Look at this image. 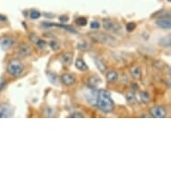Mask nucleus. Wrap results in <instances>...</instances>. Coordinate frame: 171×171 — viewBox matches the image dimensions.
Returning a JSON list of instances; mask_svg holds the SVG:
<instances>
[{
	"mask_svg": "<svg viewBox=\"0 0 171 171\" xmlns=\"http://www.w3.org/2000/svg\"><path fill=\"white\" fill-rule=\"evenodd\" d=\"M97 107L104 113H110L114 109L115 103L110 96V93L107 90H99Z\"/></svg>",
	"mask_w": 171,
	"mask_h": 171,
	"instance_id": "nucleus-1",
	"label": "nucleus"
},
{
	"mask_svg": "<svg viewBox=\"0 0 171 171\" xmlns=\"http://www.w3.org/2000/svg\"><path fill=\"white\" fill-rule=\"evenodd\" d=\"M90 39H93L94 41L98 42V43H101V44H106L109 45L110 47H116L117 44V41L113 38L112 36L109 35L108 33L105 32H93L89 34Z\"/></svg>",
	"mask_w": 171,
	"mask_h": 171,
	"instance_id": "nucleus-2",
	"label": "nucleus"
},
{
	"mask_svg": "<svg viewBox=\"0 0 171 171\" xmlns=\"http://www.w3.org/2000/svg\"><path fill=\"white\" fill-rule=\"evenodd\" d=\"M23 64L18 59H13L7 64V72L10 75L17 77L21 75L23 72Z\"/></svg>",
	"mask_w": 171,
	"mask_h": 171,
	"instance_id": "nucleus-3",
	"label": "nucleus"
},
{
	"mask_svg": "<svg viewBox=\"0 0 171 171\" xmlns=\"http://www.w3.org/2000/svg\"><path fill=\"white\" fill-rule=\"evenodd\" d=\"M103 27L109 32L114 33L116 35L122 34V27L116 21L112 19H104L103 20Z\"/></svg>",
	"mask_w": 171,
	"mask_h": 171,
	"instance_id": "nucleus-4",
	"label": "nucleus"
},
{
	"mask_svg": "<svg viewBox=\"0 0 171 171\" xmlns=\"http://www.w3.org/2000/svg\"><path fill=\"white\" fill-rule=\"evenodd\" d=\"M98 94H99V90H97L95 88H90L87 86V90L84 93V97L87 102L90 104L91 106H97Z\"/></svg>",
	"mask_w": 171,
	"mask_h": 171,
	"instance_id": "nucleus-5",
	"label": "nucleus"
},
{
	"mask_svg": "<svg viewBox=\"0 0 171 171\" xmlns=\"http://www.w3.org/2000/svg\"><path fill=\"white\" fill-rule=\"evenodd\" d=\"M41 26L44 28H50V27H59V28H62L65 31H67L71 33H78V32L70 25H65L64 23H61V24H58V23H53V22H42L41 23Z\"/></svg>",
	"mask_w": 171,
	"mask_h": 171,
	"instance_id": "nucleus-6",
	"label": "nucleus"
},
{
	"mask_svg": "<svg viewBox=\"0 0 171 171\" xmlns=\"http://www.w3.org/2000/svg\"><path fill=\"white\" fill-rule=\"evenodd\" d=\"M14 113V109L10 104L2 103L0 104V118L10 117Z\"/></svg>",
	"mask_w": 171,
	"mask_h": 171,
	"instance_id": "nucleus-7",
	"label": "nucleus"
},
{
	"mask_svg": "<svg viewBox=\"0 0 171 171\" xmlns=\"http://www.w3.org/2000/svg\"><path fill=\"white\" fill-rule=\"evenodd\" d=\"M151 115L155 118H163L167 116V109L161 106H156L151 109Z\"/></svg>",
	"mask_w": 171,
	"mask_h": 171,
	"instance_id": "nucleus-8",
	"label": "nucleus"
},
{
	"mask_svg": "<svg viewBox=\"0 0 171 171\" xmlns=\"http://www.w3.org/2000/svg\"><path fill=\"white\" fill-rule=\"evenodd\" d=\"M156 25L163 30H169L171 28L170 17H160L156 21Z\"/></svg>",
	"mask_w": 171,
	"mask_h": 171,
	"instance_id": "nucleus-9",
	"label": "nucleus"
},
{
	"mask_svg": "<svg viewBox=\"0 0 171 171\" xmlns=\"http://www.w3.org/2000/svg\"><path fill=\"white\" fill-rule=\"evenodd\" d=\"M14 44H15L14 39H12L10 37H5L1 39V41H0V47H1V48L5 51L10 49L14 46Z\"/></svg>",
	"mask_w": 171,
	"mask_h": 171,
	"instance_id": "nucleus-10",
	"label": "nucleus"
},
{
	"mask_svg": "<svg viewBox=\"0 0 171 171\" xmlns=\"http://www.w3.org/2000/svg\"><path fill=\"white\" fill-rule=\"evenodd\" d=\"M60 80L63 83V84H64L65 86H72L75 83V78L69 74H62Z\"/></svg>",
	"mask_w": 171,
	"mask_h": 171,
	"instance_id": "nucleus-11",
	"label": "nucleus"
},
{
	"mask_svg": "<svg viewBox=\"0 0 171 171\" xmlns=\"http://www.w3.org/2000/svg\"><path fill=\"white\" fill-rule=\"evenodd\" d=\"M100 83H101V80L98 75H90L88 78L87 86L90 88H96Z\"/></svg>",
	"mask_w": 171,
	"mask_h": 171,
	"instance_id": "nucleus-12",
	"label": "nucleus"
},
{
	"mask_svg": "<svg viewBox=\"0 0 171 171\" xmlns=\"http://www.w3.org/2000/svg\"><path fill=\"white\" fill-rule=\"evenodd\" d=\"M74 57V53L72 52H67V53H64L61 57V62L64 65H70L72 64Z\"/></svg>",
	"mask_w": 171,
	"mask_h": 171,
	"instance_id": "nucleus-13",
	"label": "nucleus"
},
{
	"mask_svg": "<svg viewBox=\"0 0 171 171\" xmlns=\"http://www.w3.org/2000/svg\"><path fill=\"white\" fill-rule=\"evenodd\" d=\"M94 63L96 64L97 68L101 72V73H105L107 69V65L105 64V62L103 61V59H101L99 57H94Z\"/></svg>",
	"mask_w": 171,
	"mask_h": 171,
	"instance_id": "nucleus-14",
	"label": "nucleus"
},
{
	"mask_svg": "<svg viewBox=\"0 0 171 171\" xmlns=\"http://www.w3.org/2000/svg\"><path fill=\"white\" fill-rule=\"evenodd\" d=\"M106 79L107 81L110 83H116L118 81V74L116 71H109L106 74Z\"/></svg>",
	"mask_w": 171,
	"mask_h": 171,
	"instance_id": "nucleus-15",
	"label": "nucleus"
},
{
	"mask_svg": "<svg viewBox=\"0 0 171 171\" xmlns=\"http://www.w3.org/2000/svg\"><path fill=\"white\" fill-rule=\"evenodd\" d=\"M75 67L79 71H82V72H85L89 69L88 65L86 64V63L82 58H77L75 60Z\"/></svg>",
	"mask_w": 171,
	"mask_h": 171,
	"instance_id": "nucleus-16",
	"label": "nucleus"
},
{
	"mask_svg": "<svg viewBox=\"0 0 171 171\" xmlns=\"http://www.w3.org/2000/svg\"><path fill=\"white\" fill-rule=\"evenodd\" d=\"M46 75L48 79L49 83H51L52 84L57 85L58 83V76L57 75V74H55L53 72H50V71H47Z\"/></svg>",
	"mask_w": 171,
	"mask_h": 171,
	"instance_id": "nucleus-17",
	"label": "nucleus"
},
{
	"mask_svg": "<svg viewBox=\"0 0 171 171\" xmlns=\"http://www.w3.org/2000/svg\"><path fill=\"white\" fill-rule=\"evenodd\" d=\"M159 45L164 48H169L171 46V39L170 36H165L159 39Z\"/></svg>",
	"mask_w": 171,
	"mask_h": 171,
	"instance_id": "nucleus-18",
	"label": "nucleus"
},
{
	"mask_svg": "<svg viewBox=\"0 0 171 171\" xmlns=\"http://www.w3.org/2000/svg\"><path fill=\"white\" fill-rule=\"evenodd\" d=\"M31 54V48L27 45H23L19 49V55L22 57H28Z\"/></svg>",
	"mask_w": 171,
	"mask_h": 171,
	"instance_id": "nucleus-19",
	"label": "nucleus"
},
{
	"mask_svg": "<svg viewBox=\"0 0 171 171\" xmlns=\"http://www.w3.org/2000/svg\"><path fill=\"white\" fill-rule=\"evenodd\" d=\"M131 74L135 79H140L142 76V71L139 67H134L131 68Z\"/></svg>",
	"mask_w": 171,
	"mask_h": 171,
	"instance_id": "nucleus-20",
	"label": "nucleus"
},
{
	"mask_svg": "<svg viewBox=\"0 0 171 171\" xmlns=\"http://www.w3.org/2000/svg\"><path fill=\"white\" fill-rule=\"evenodd\" d=\"M125 98H126V100L129 104H135L136 102V97L134 93H128L125 95Z\"/></svg>",
	"mask_w": 171,
	"mask_h": 171,
	"instance_id": "nucleus-21",
	"label": "nucleus"
},
{
	"mask_svg": "<svg viewBox=\"0 0 171 171\" xmlns=\"http://www.w3.org/2000/svg\"><path fill=\"white\" fill-rule=\"evenodd\" d=\"M41 16V13H39V11H37L36 9H32L30 11V17L33 20H36V19H39V17Z\"/></svg>",
	"mask_w": 171,
	"mask_h": 171,
	"instance_id": "nucleus-22",
	"label": "nucleus"
},
{
	"mask_svg": "<svg viewBox=\"0 0 171 171\" xmlns=\"http://www.w3.org/2000/svg\"><path fill=\"white\" fill-rule=\"evenodd\" d=\"M75 22L79 26H81V27H83V26L87 25V19L85 17H79V18L76 19Z\"/></svg>",
	"mask_w": 171,
	"mask_h": 171,
	"instance_id": "nucleus-23",
	"label": "nucleus"
},
{
	"mask_svg": "<svg viewBox=\"0 0 171 171\" xmlns=\"http://www.w3.org/2000/svg\"><path fill=\"white\" fill-rule=\"evenodd\" d=\"M136 26H137V25H136V23H135V22H128V23L126 24L125 29H126V31H127V32H133V31H135V30Z\"/></svg>",
	"mask_w": 171,
	"mask_h": 171,
	"instance_id": "nucleus-24",
	"label": "nucleus"
},
{
	"mask_svg": "<svg viewBox=\"0 0 171 171\" xmlns=\"http://www.w3.org/2000/svg\"><path fill=\"white\" fill-rule=\"evenodd\" d=\"M77 48L80 49L81 51H86L89 48V45H88V43L82 41V42H79L77 44Z\"/></svg>",
	"mask_w": 171,
	"mask_h": 171,
	"instance_id": "nucleus-25",
	"label": "nucleus"
},
{
	"mask_svg": "<svg viewBox=\"0 0 171 171\" xmlns=\"http://www.w3.org/2000/svg\"><path fill=\"white\" fill-rule=\"evenodd\" d=\"M49 47H50V48H51L52 50H53V51H57V50H58V49L60 48L59 43L57 42L56 41H50Z\"/></svg>",
	"mask_w": 171,
	"mask_h": 171,
	"instance_id": "nucleus-26",
	"label": "nucleus"
},
{
	"mask_svg": "<svg viewBox=\"0 0 171 171\" xmlns=\"http://www.w3.org/2000/svg\"><path fill=\"white\" fill-rule=\"evenodd\" d=\"M140 97H141L142 102H143V103H147V102H149V100H150V95H149L147 93H144V91L141 93Z\"/></svg>",
	"mask_w": 171,
	"mask_h": 171,
	"instance_id": "nucleus-27",
	"label": "nucleus"
},
{
	"mask_svg": "<svg viewBox=\"0 0 171 171\" xmlns=\"http://www.w3.org/2000/svg\"><path fill=\"white\" fill-rule=\"evenodd\" d=\"M35 44L37 45V47H38V48H39L41 49H43V48H46V41H43V39H39V41H38Z\"/></svg>",
	"mask_w": 171,
	"mask_h": 171,
	"instance_id": "nucleus-28",
	"label": "nucleus"
},
{
	"mask_svg": "<svg viewBox=\"0 0 171 171\" xmlns=\"http://www.w3.org/2000/svg\"><path fill=\"white\" fill-rule=\"evenodd\" d=\"M29 39H31V41L32 42H33V43H36L39 39V38L38 37V35L36 34V33H34V32H32V33H30V35H29Z\"/></svg>",
	"mask_w": 171,
	"mask_h": 171,
	"instance_id": "nucleus-29",
	"label": "nucleus"
},
{
	"mask_svg": "<svg viewBox=\"0 0 171 171\" xmlns=\"http://www.w3.org/2000/svg\"><path fill=\"white\" fill-rule=\"evenodd\" d=\"M90 28L93 29V30H99L100 29V22H97V21H93V22H90Z\"/></svg>",
	"mask_w": 171,
	"mask_h": 171,
	"instance_id": "nucleus-30",
	"label": "nucleus"
},
{
	"mask_svg": "<svg viewBox=\"0 0 171 171\" xmlns=\"http://www.w3.org/2000/svg\"><path fill=\"white\" fill-rule=\"evenodd\" d=\"M69 117H74V118H80L81 117V118H83V117H84V116L80 112H74L69 116Z\"/></svg>",
	"mask_w": 171,
	"mask_h": 171,
	"instance_id": "nucleus-31",
	"label": "nucleus"
},
{
	"mask_svg": "<svg viewBox=\"0 0 171 171\" xmlns=\"http://www.w3.org/2000/svg\"><path fill=\"white\" fill-rule=\"evenodd\" d=\"M69 20V17L67 15H61L59 16V21L61 23H65V22H67Z\"/></svg>",
	"mask_w": 171,
	"mask_h": 171,
	"instance_id": "nucleus-32",
	"label": "nucleus"
},
{
	"mask_svg": "<svg viewBox=\"0 0 171 171\" xmlns=\"http://www.w3.org/2000/svg\"><path fill=\"white\" fill-rule=\"evenodd\" d=\"M6 86V83H0V90H2Z\"/></svg>",
	"mask_w": 171,
	"mask_h": 171,
	"instance_id": "nucleus-33",
	"label": "nucleus"
},
{
	"mask_svg": "<svg viewBox=\"0 0 171 171\" xmlns=\"http://www.w3.org/2000/svg\"><path fill=\"white\" fill-rule=\"evenodd\" d=\"M6 17H4L2 15H0V21H6Z\"/></svg>",
	"mask_w": 171,
	"mask_h": 171,
	"instance_id": "nucleus-34",
	"label": "nucleus"
},
{
	"mask_svg": "<svg viewBox=\"0 0 171 171\" xmlns=\"http://www.w3.org/2000/svg\"><path fill=\"white\" fill-rule=\"evenodd\" d=\"M167 1H168V2H170V0H167Z\"/></svg>",
	"mask_w": 171,
	"mask_h": 171,
	"instance_id": "nucleus-35",
	"label": "nucleus"
}]
</instances>
